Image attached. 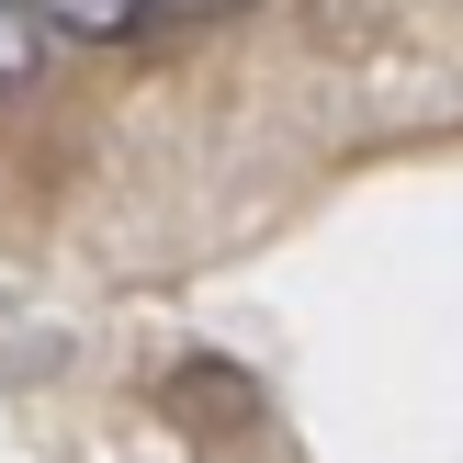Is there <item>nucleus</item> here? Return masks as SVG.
Instances as JSON below:
<instances>
[{
    "mask_svg": "<svg viewBox=\"0 0 463 463\" xmlns=\"http://www.w3.org/2000/svg\"><path fill=\"white\" fill-rule=\"evenodd\" d=\"M226 0H45L57 34H90V45H136V34H170V23H203Z\"/></svg>",
    "mask_w": 463,
    "mask_h": 463,
    "instance_id": "obj_1",
    "label": "nucleus"
},
{
    "mask_svg": "<svg viewBox=\"0 0 463 463\" xmlns=\"http://www.w3.org/2000/svg\"><path fill=\"white\" fill-rule=\"evenodd\" d=\"M45 68H57V23H45V0H0V102H23Z\"/></svg>",
    "mask_w": 463,
    "mask_h": 463,
    "instance_id": "obj_2",
    "label": "nucleus"
}]
</instances>
